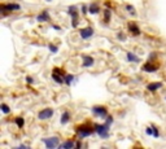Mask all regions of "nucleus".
Returning a JSON list of instances; mask_svg holds the SVG:
<instances>
[{
    "label": "nucleus",
    "instance_id": "obj_30",
    "mask_svg": "<svg viewBox=\"0 0 166 149\" xmlns=\"http://www.w3.org/2000/svg\"><path fill=\"white\" fill-rule=\"evenodd\" d=\"M26 82H27V84H31V83H34V79H32L31 77H26Z\"/></svg>",
    "mask_w": 166,
    "mask_h": 149
},
{
    "label": "nucleus",
    "instance_id": "obj_5",
    "mask_svg": "<svg viewBox=\"0 0 166 149\" xmlns=\"http://www.w3.org/2000/svg\"><path fill=\"white\" fill-rule=\"evenodd\" d=\"M92 113H93V115H96V117H99V118H106L108 117V109H106V106H104V105H95V106H92Z\"/></svg>",
    "mask_w": 166,
    "mask_h": 149
},
{
    "label": "nucleus",
    "instance_id": "obj_20",
    "mask_svg": "<svg viewBox=\"0 0 166 149\" xmlns=\"http://www.w3.org/2000/svg\"><path fill=\"white\" fill-rule=\"evenodd\" d=\"M110 17H112V12H110L109 9H105V11H104V22H105V24H108Z\"/></svg>",
    "mask_w": 166,
    "mask_h": 149
},
{
    "label": "nucleus",
    "instance_id": "obj_14",
    "mask_svg": "<svg viewBox=\"0 0 166 149\" xmlns=\"http://www.w3.org/2000/svg\"><path fill=\"white\" fill-rule=\"evenodd\" d=\"M162 86H164V83H162V82H153V83H149L148 84L147 90L149 91V92H155V91L160 90Z\"/></svg>",
    "mask_w": 166,
    "mask_h": 149
},
{
    "label": "nucleus",
    "instance_id": "obj_36",
    "mask_svg": "<svg viewBox=\"0 0 166 149\" xmlns=\"http://www.w3.org/2000/svg\"><path fill=\"white\" fill-rule=\"evenodd\" d=\"M165 100H166V96H165Z\"/></svg>",
    "mask_w": 166,
    "mask_h": 149
},
{
    "label": "nucleus",
    "instance_id": "obj_28",
    "mask_svg": "<svg viewBox=\"0 0 166 149\" xmlns=\"http://www.w3.org/2000/svg\"><path fill=\"white\" fill-rule=\"evenodd\" d=\"M117 39H118V40H121V42H125L126 40V37H125V34H123V32H118Z\"/></svg>",
    "mask_w": 166,
    "mask_h": 149
},
{
    "label": "nucleus",
    "instance_id": "obj_27",
    "mask_svg": "<svg viewBox=\"0 0 166 149\" xmlns=\"http://www.w3.org/2000/svg\"><path fill=\"white\" fill-rule=\"evenodd\" d=\"M145 134L148 136H153V128H152V126H149V127L145 128Z\"/></svg>",
    "mask_w": 166,
    "mask_h": 149
},
{
    "label": "nucleus",
    "instance_id": "obj_8",
    "mask_svg": "<svg viewBox=\"0 0 166 149\" xmlns=\"http://www.w3.org/2000/svg\"><path fill=\"white\" fill-rule=\"evenodd\" d=\"M93 34H95V31H93V29L90 27V26H87V27H84V29H82V30L79 31V35H80V38H82L83 40H87V39L92 38Z\"/></svg>",
    "mask_w": 166,
    "mask_h": 149
},
{
    "label": "nucleus",
    "instance_id": "obj_21",
    "mask_svg": "<svg viewBox=\"0 0 166 149\" xmlns=\"http://www.w3.org/2000/svg\"><path fill=\"white\" fill-rule=\"evenodd\" d=\"M73 80H74V75H73V74H66V75H65V84L70 86Z\"/></svg>",
    "mask_w": 166,
    "mask_h": 149
},
{
    "label": "nucleus",
    "instance_id": "obj_35",
    "mask_svg": "<svg viewBox=\"0 0 166 149\" xmlns=\"http://www.w3.org/2000/svg\"><path fill=\"white\" fill-rule=\"evenodd\" d=\"M45 1H48V3H50V1H52V0H45Z\"/></svg>",
    "mask_w": 166,
    "mask_h": 149
},
{
    "label": "nucleus",
    "instance_id": "obj_12",
    "mask_svg": "<svg viewBox=\"0 0 166 149\" xmlns=\"http://www.w3.org/2000/svg\"><path fill=\"white\" fill-rule=\"evenodd\" d=\"M50 19H51V16H50V13H48V11H43L37 16L38 22H48Z\"/></svg>",
    "mask_w": 166,
    "mask_h": 149
},
{
    "label": "nucleus",
    "instance_id": "obj_15",
    "mask_svg": "<svg viewBox=\"0 0 166 149\" xmlns=\"http://www.w3.org/2000/svg\"><path fill=\"white\" fill-rule=\"evenodd\" d=\"M126 58H127L129 62H140V57H138L135 53H132V52H126Z\"/></svg>",
    "mask_w": 166,
    "mask_h": 149
},
{
    "label": "nucleus",
    "instance_id": "obj_22",
    "mask_svg": "<svg viewBox=\"0 0 166 149\" xmlns=\"http://www.w3.org/2000/svg\"><path fill=\"white\" fill-rule=\"evenodd\" d=\"M125 9H126V11H127V12H130V14H131V16H136V11H135V8H134V6H132V5L127 4V5L125 6Z\"/></svg>",
    "mask_w": 166,
    "mask_h": 149
},
{
    "label": "nucleus",
    "instance_id": "obj_6",
    "mask_svg": "<svg viewBox=\"0 0 166 149\" xmlns=\"http://www.w3.org/2000/svg\"><path fill=\"white\" fill-rule=\"evenodd\" d=\"M42 141L45 144V147L48 149H53V148H58L60 145V139L57 136H52V138H44L42 139Z\"/></svg>",
    "mask_w": 166,
    "mask_h": 149
},
{
    "label": "nucleus",
    "instance_id": "obj_10",
    "mask_svg": "<svg viewBox=\"0 0 166 149\" xmlns=\"http://www.w3.org/2000/svg\"><path fill=\"white\" fill-rule=\"evenodd\" d=\"M127 29H129V32L132 37H139V35H140V29H139V26L136 25L135 22H129Z\"/></svg>",
    "mask_w": 166,
    "mask_h": 149
},
{
    "label": "nucleus",
    "instance_id": "obj_11",
    "mask_svg": "<svg viewBox=\"0 0 166 149\" xmlns=\"http://www.w3.org/2000/svg\"><path fill=\"white\" fill-rule=\"evenodd\" d=\"M93 64H95L93 57L88 56V54H83V56H82V66L83 67H91Z\"/></svg>",
    "mask_w": 166,
    "mask_h": 149
},
{
    "label": "nucleus",
    "instance_id": "obj_13",
    "mask_svg": "<svg viewBox=\"0 0 166 149\" xmlns=\"http://www.w3.org/2000/svg\"><path fill=\"white\" fill-rule=\"evenodd\" d=\"M58 148L60 149H73V148H75V141H74L73 139L65 140L64 143H61V144L58 145Z\"/></svg>",
    "mask_w": 166,
    "mask_h": 149
},
{
    "label": "nucleus",
    "instance_id": "obj_17",
    "mask_svg": "<svg viewBox=\"0 0 166 149\" xmlns=\"http://www.w3.org/2000/svg\"><path fill=\"white\" fill-rule=\"evenodd\" d=\"M70 121V112H68V110H65V112L61 114V119H60V122H61V125H66L68 122Z\"/></svg>",
    "mask_w": 166,
    "mask_h": 149
},
{
    "label": "nucleus",
    "instance_id": "obj_4",
    "mask_svg": "<svg viewBox=\"0 0 166 149\" xmlns=\"http://www.w3.org/2000/svg\"><path fill=\"white\" fill-rule=\"evenodd\" d=\"M19 9H21V5L17 3H4V4H1V12L4 17L8 14V12H14L19 11Z\"/></svg>",
    "mask_w": 166,
    "mask_h": 149
},
{
    "label": "nucleus",
    "instance_id": "obj_18",
    "mask_svg": "<svg viewBox=\"0 0 166 149\" xmlns=\"http://www.w3.org/2000/svg\"><path fill=\"white\" fill-rule=\"evenodd\" d=\"M68 14H69L71 18H78L77 6H75V5H70L69 8H68Z\"/></svg>",
    "mask_w": 166,
    "mask_h": 149
},
{
    "label": "nucleus",
    "instance_id": "obj_34",
    "mask_svg": "<svg viewBox=\"0 0 166 149\" xmlns=\"http://www.w3.org/2000/svg\"><path fill=\"white\" fill-rule=\"evenodd\" d=\"M18 148L21 149V148H29V147H27V145H25V144H21V145H18Z\"/></svg>",
    "mask_w": 166,
    "mask_h": 149
},
{
    "label": "nucleus",
    "instance_id": "obj_24",
    "mask_svg": "<svg viewBox=\"0 0 166 149\" xmlns=\"http://www.w3.org/2000/svg\"><path fill=\"white\" fill-rule=\"evenodd\" d=\"M48 48H50V51L52 53H57L58 52V47H56L55 44H48Z\"/></svg>",
    "mask_w": 166,
    "mask_h": 149
},
{
    "label": "nucleus",
    "instance_id": "obj_26",
    "mask_svg": "<svg viewBox=\"0 0 166 149\" xmlns=\"http://www.w3.org/2000/svg\"><path fill=\"white\" fill-rule=\"evenodd\" d=\"M152 128H153V138H160V131H158V128L156 127V126H152Z\"/></svg>",
    "mask_w": 166,
    "mask_h": 149
},
{
    "label": "nucleus",
    "instance_id": "obj_9",
    "mask_svg": "<svg viewBox=\"0 0 166 149\" xmlns=\"http://www.w3.org/2000/svg\"><path fill=\"white\" fill-rule=\"evenodd\" d=\"M158 69H160V66H158L156 62H152V61H148L147 64L142 66V70L147 71V73H155V71H157Z\"/></svg>",
    "mask_w": 166,
    "mask_h": 149
},
{
    "label": "nucleus",
    "instance_id": "obj_25",
    "mask_svg": "<svg viewBox=\"0 0 166 149\" xmlns=\"http://www.w3.org/2000/svg\"><path fill=\"white\" fill-rule=\"evenodd\" d=\"M113 122H114V118H113L112 115H108V117L105 118V123H106V125L112 126V123H113Z\"/></svg>",
    "mask_w": 166,
    "mask_h": 149
},
{
    "label": "nucleus",
    "instance_id": "obj_1",
    "mask_svg": "<svg viewBox=\"0 0 166 149\" xmlns=\"http://www.w3.org/2000/svg\"><path fill=\"white\" fill-rule=\"evenodd\" d=\"M75 131H77L78 136H79V139L82 140V139L88 138V136H91L95 132V125H91L90 122H86V123H83V125L77 126Z\"/></svg>",
    "mask_w": 166,
    "mask_h": 149
},
{
    "label": "nucleus",
    "instance_id": "obj_32",
    "mask_svg": "<svg viewBox=\"0 0 166 149\" xmlns=\"http://www.w3.org/2000/svg\"><path fill=\"white\" fill-rule=\"evenodd\" d=\"M51 26L55 29V30H61V27H60V26H57V25H51Z\"/></svg>",
    "mask_w": 166,
    "mask_h": 149
},
{
    "label": "nucleus",
    "instance_id": "obj_31",
    "mask_svg": "<svg viewBox=\"0 0 166 149\" xmlns=\"http://www.w3.org/2000/svg\"><path fill=\"white\" fill-rule=\"evenodd\" d=\"M87 12H88V6H87V5H82V13H83V14H86Z\"/></svg>",
    "mask_w": 166,
    "mask_h": 149
},
{
    "label": "nucleus",
    "instance_id": "obj_19",
    "mask_svg": "<svg viewBox=\"0 0 166 149\" xmlns=\"http://www.w3.org/2000/svg\"><path fill=\"white\" fill-rule=\"evenodd\" d=\"M14 122H16V125H17L18 128H22V127L25 126V119L22 118V117H16V118H14Z\"/></svg>",
    "mask_w": 166,
    "mask_h": 149
},
{
    "label": "nucleus",
    "instance_id": "obj_23",
    "mask_svg": "<svg viewBox=\"0 0 166 149\" xmlns=\"http://www.w3.org/2000/svg\"><path fill=\"white\" fill-rule=\"evenodd\" d=\"M1 112L4 113V114H9V113H11V108H9L6 104L3 102V104H1Z\"/></svg>",
    "mask_w": 166,
    "mask_h": 149
},
{
    "label": "nucleus",
    "instance_id": "obj_7",
    "mask_svg": "<svg viewBox=\"0 0 166 149\" xmlns=\"http://www.w3.org/2000/svg\"><path fill=\"white\" fill-rule=\"evenodd\" d=\"M55 114V110L52 108H45L43 110H40V112L38 113V119H40V121H45V119H50L52 118Z\"/></svg>",
    "mask_w": 166,
    "mask_h": 149
},
{
    "label": "nucleus",
    "instance_id": "obj_16",
    "mask_svg": "<svg viewBox=\"0 0 166 149\" xmlns=\"http://www.w3.org/2000/svg\"><path fill=\"white\" fill-rule=\"evenodd\" d=\"M88 13H90V14H99V13H100V6H99V4H96V3L90 4V6H88Z\"/></svg>",
    "mask_w": 166,
    "mask_h": 149
},
{
    "label": "nucleus",
    "instance_id": "obj_2",
    "mask_svg": "<svg viewBox=\"0 0 166 149\" xmlns=\"http://www.w3.org/2000/svg\"><path fill=\"white\" fill-rule=\"evenodd\" d=\"M109 127L110 126L106 125V123H104V125H97V123H95V132L101 139H108L109 138V130H110Z\"/></svg>",
    "mask_w": 166,
    "mask_h": 149
},
{
    "label": "nucleus",
    "instance_id": "obj_33",
    "mask_svg": "<svg viewBox=\"0 0 166 149\" xmlns=\"http://www.w3.org/2000/svg\"><path fill=\"white\" fill-rule=\"evenodd\" d=\"M80 147H82V143H80V141H77V143H75V148H80Z\"/></svg>",
    "mask_w": 166,
    "mask_h": 149
},
{
    "label": "nucleus",
    "instance_id": "obj_29",
    "mask_svg": "<svg viewBox=\"0 0 166 149\" xmlns=\"http://www.w3.org/2000/svg\"><path fill=\"white\" fill-rule=\"evenodd\" d=\"M78 24H79V18H71V26L73 27H77Z\"/></svg>",
    "mask_w": 166,
    "mask_h": 149
},
{
    "label": "nucleus",
    "instance_id": "obj_3",
    "mask_svg": "<svg viewBox=\"0 0 166 149\" xmlns=\"http://www.w3.org/2000/svg\"><path fill=\"white\" fill-rule=\"evenodd\" d=\"M65 71L60 67H55L53 71H52V79L55 80L57 84H64L65 83Z\"/></svg>",
    "mask_w": 166,
    "mask_h": 149
}]
</instances>
